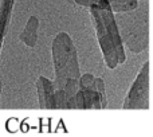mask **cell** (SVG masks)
Instances as JSON below:
<instances>
[{"label":"cell","instance_id":"1","mask_svg":"<svg viewBox=\"0 0 153 137\" xmlns=\"http://www.w3.org/2000/svg\"><path fill=\"white\" fill-rule=\"evenodd\" d=\"M89 10L97 32L98 45L102 51L103 62L106 67L113 70L126 61L124 40L117 27L114 12H111V10H100V8H89Z\"/></svg>","mask_w":153,"mask_h":137},{"label":"cell","instance_id":"2","mask_svg":"<svg viewBox=\"0 0 153 137\" xmlns=\"http://www.w3.org/2000/svg\"><path fill=\"white\" fill-rule=\"evenodd\" d=\"M51 53L54 63V90L63 89L67 79L79 78V71H81L78 53L71 36L65 31L58 32L53 40Z\"/></svg>","mask_w":153,"mask_h":137},{"label":"cell","instance_id":"3","mask_svg":"<svg viewBox=\"0 0 153 137\" xmlns=\"http://www.w3.org/2000/svg\"><path fill=\"white\" fill-rule=\"evenodd\" d=\"M149 67L151 62H145L141 66L133 85L125 97L122 109H148L149 108Z\"/></svg>","mask_w":153,"mask_h":137},{"label":"cell","instance_id":"4","mask_svg":"<svg viewBox=\"0 0 153 137\" xmlns=\"http://www.w3.org/2000/svg\"><path fill=\"white\" fill-rule=\"evenodd\" d=\"M75 109H105L100 93L93 87H79L75 94Z\"/></svg>","mask_w":153,"mask_h":137},{"label":"cell","instance_id":"5","mask_svg":"<svg viewBox=\"0 0 153 137\" xmlns=\"http://www.w3.org/2000/svg\"><path fill=\"white\" fill-rule=\"evenodd\" d=\"M36 93L39 108L42 109H55L54 103V86L53 81L40 75L36 79Z\"/></svg>","mask_w":153,"mask_h":137},{"label":"cell","instance_id":"6","mask_svg":"<svg viewBox=\"0 0 153 137\" xmlns=\"http://www.w3.org/2000/svg\"><path fill=\"white\" fill-rule=\"evenodd\" d=\"M38 30H39V19L35 15L30 16L23 31L19 35L20 42L28 46V47H35L38 42Z\"/></svg>","mask_w":153,"mask_h":137},{"label":"cell","instance_id":"7","mask_svg":"<svg viewBox=\"0 0 153 137\" xmlns=\"http://www.w3.org/2000/svg\"><path fill=\"white\" fill-rule=\"evenodd\" d=\"M13 4H15V0H1V4H0V53H1L3 42L11 23Z\"/></svg>","mask_w":153,"mask_h":137},{"label":"cell","instance_id":"8","mask_svg":"<svg viewBox=\"0 0 153 137\" xmlns=\"http://www.w3.org/2000/svg\"><path fill=\"white\" fill-rule=\"evenodd\" d=\"M125 42H126L128 47L133 51V53L138 54L143 53L148 47V35H137V34H128L125 36Z\"/></svg>","mask_w":153,"mask_h":137},{"label":"cell","instance_id":"9","mask_svg":"<svg viewBox=\"0 0 153 137\" xmlns=\"http://www.w3.org/2000/svg\"><path fill=\"white\" fill-rule=\"evenodd\" d=\"M79 89L78 78H69L63 86L66 97V109H75V94Z\"/></svg>","mask_w":153,"mask_h":137},{"label":"cell","instance_id":"10","mask_svg":"<svg viewBox=\"0 0 153 137\" xmlns=\"http://www.w3.org/2000/svg\"><path fill=\"white\" fill-rule=\"evenodd\" d=\"M111 12H130L138 7V0H109Z\"/></svg>","mask_w":153,"mask_h":137},{"label":"cell","instance_id":"11","mask_svg":"<svg viewBox=\"0 0 153 137\" xmlns=\"http://www.w3.org/2000/svg\"><path fill=\"white\" fill-rule=\"evenodd\" d=\"M75 4L86 8H100V10H110L109 0H74Z\"/></svg>","mask_w":153,"mask_h":137},{"label":"cell","instance_id":"12","mask_svg":"<svg viewBox=\"0 0 153 137\" xmlns=\"http://www.w3.org/2000/svg\"><path fill=\"white\" fill-rule=\"evenodd\" d=\"M89 87H93L94 90H97V92L100 93L101 98H102V103L106 108V106H108V98H106V89H105V82H103V79L102 78H95L94 77V79H93L91 85H90Z\"/></svg>","mask_w":153,"mask_h":137},{"label":"cell","instance_id":"13","mask_svg":"<svg viewBox=\"0 0 153 137\" xmlns=\"http://www.w3.org/2000/svg\"><path fill=\"white\" fill-rule=\"evenodd\" d=\"M54 103H55V109H66V97L63 89L54 90Z\"/></svg>","mask_w":153,"mask_h":137},{"label":"cell","instance_id":"14","mask_svg":"<svg viewBox=\"0 0 153 137\" xmlns=\"http://www.w3.org/2000/svg\"><path fill=\"white\" fill-rule=\"evenodd\" d=\"M93 79H94V75H93V74H83V75H79V78H78L79 87H81V89L89 87L90 85H91Z\"/></svg>","mask_w":153,"mask_h":137},{"label":"cell","instance_id":"15","mask_svg":"<svg viewBox=\"0 0 153 137\" xmlns=\"http://www.w3.org/2000/svg\"><path fill=\"white\" fill-rule=\"evenodd\" d=\"M1 89H3V83H1V81H0V95H1Z\"/></svg>","mask_w":153,"mask_h":137}]
</instances>
